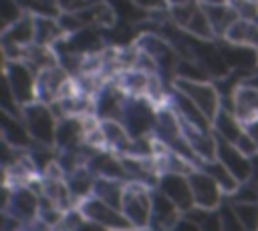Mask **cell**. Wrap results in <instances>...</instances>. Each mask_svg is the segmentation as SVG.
<instances>
[{
	"instance_id": "6",
	"label": "cell",
	"mask_w": 258,
	"mask_h": 231,
	"mask_svg": "<svg viewBox=\"0 0 258 231\" xmlns=\"http://www.w3.org/2000/svg\"><path fill=\"white\" fill-rule=\"evenodd\" d=\"M83 215L97 227V229H133L129 219L119 207L109 205L107 201L99 199L97 195H89L77 203Z\"/></svg>"
},
{
	"instance_id": "8",
	"label": "cell",
	"mask_w": 258,
	"mask_h": 231,
	"mask_svg": "<svg viewBox=\"0 0 258 231\" xmlns=\"http://www.w3.org/2000/svg\"><path fill=\"white\" fill-rule=\"evenodd\" d=\"M34 42V16L24 14L14 24L2 28V52L4 60H22L24 48Z\"/></svg>"
},
{
	"instance_id": "15",
	"label": "cell",
	"mask_w": 258,
	"mask_h": 231,
	"mask_svg": "<svg viewBox=\"0 0 258 231\" xmlns=\"http://www.w3.org/2000/svg\"><path fill=\"white\" fill-rule=\"evenodd\" d=\"M85 139H87L85 114H67V117L58 119L56 139H54V147L58 151L79 149L81 145H85Z\"/></svg>"
},
{
	"instance_id": "40",
	"label": "cell",
	"mask_w": 258,
	"mask_h": 231,
	"mask_svg": "<svg viewBox=\"0 0 258 231\" xmlns=\"http://www.w3.org/2000/svg\"><path fill=\"white\" fill-rule=\"evenodd\" d=\"M200 2H204V4H228L230 0H200Z\"/></svg>"
},
{
	"instance_id": "9",
	"label": "cell",
	"mask_w": 258,
	"mask_h": 231,
	"mask_svg": "<svg viewBox=\"0 0 258 231\" xmlns=\"http://www.w3.org/2000/svg\"><path fill=\"white\" fill-rule=\"evenodd\" d=\"M173 86L185 92L208 117L214 121L218 110L222 108V94L216 84V80H185V78H175Z\"/></svg>"
},
{
	"instance_id": "18",
	"label": "cell",
	"mask_w": 258,
	"mask_h": 231,
	"mask_svg": "<svg viewBox=\"0 0 258 231\" xmlns=\"http://www.w3.org/2000/svg\"><path fill=\"white\" fill-rule=\"evenodd\" d=\"M167 102L171 104V108L177 112V117H179L181 121H185V123H189V125H194V127L206 129V131H212V121H210V117H208L185 92H181L179 88H175V86L171 88Z\"/></svg>"
},
{
	"instance_id": "37",
	"label": "cell",
	"mask_w": 258,
	"mask_h": 231,
	"mask_svg": "<svg viewBox=\"0 0 258 231\" xmlns=\"http://www.w3.org/2000/svg\"><path fill=\"white\" fill-rule=\"evenodd\" d=\"M141 8H145V10H149L151 14L153 12H163V10H167L169 8V2L167 0H135Z\"/></svg>"
},
{
	"instance_id": "19",
	"label": "cell",
	"mask_w": 258,
	"mask_h": 231,
	"mask_svg": "<svg viewBox=\"0 0 258 231\" xmlns=\"http://www.w3.org/2000/svg\"><path fill=\"white\" fill-rule=\"evenodd\" d=\"M0 131H2V141L10 143L16 149H28L34 143L26 123L22 121V117L10 114L6 110L0 112Z\"/></svg>"
},
{
	"instance_id": "33",
	"label": "cell",
	"mask_w": 258,
	"mask_h": 231,
	"mask_svg": "<svg viewBox=\"0 0 258 231\" xmlns=\"http://www.w3.org/2000/svg\"><path fill=\"white\" fill-rule=\"evenodd\" d=\"M22 8L32 16H60V6L56 0H18Z\"/></svg>"
},
{
	"instance_id": "5",
	"label": "cell",
	"mask_w": 258,
	"mask_h": 231,
	"mask_svg": "<svg viewBox=\"0 0 258 231\" xmlns=\"http://www.w3.org/2000/svg\"><path fill=\"white\" fill-rule=\"evenodd\" d=\"M123 125L127 127L131 137L153 135L157 121V104H153L145 96H129L121 114Z\"/></svg>"
},
{
	"instance_id": "1",
	"label": "cell",
	"mask_w": 258,
	"mask_h": 231,
	"mask_svg": "<svg viewBox=\"0 0 258 231\" xmlns=\"http://www.w3.org/2000/svg\"><path fill=\"white\" fill-rule=\"evenodd\" d=\"M38 209H40V193L32 185H18V187L4 185L2 211L22 221L24 229H30L32 223L38 219Z\"/></svg>"
},
{
	"instance_id": "36",
	"label": "cell",
	"mask_w": 258,
	"mask_h": 231,
	"mask_svg": "<svg viewBox=\"0 0 258 231\" xmlns=\"http://www.w3.org/2000/svg\"><path fill=\"white\" fill-rule=\"evenodd\" d=\"M232 8L236 10L238 18H246V20H256L258 16V0H230Z\"/></svg>"
},
{
	"instance_id": "34",
	"label": "cell",
	"mask_w": 258,
	"mask_h": 231,
	"mask_svg": "<svg viewBox=\"0 0 258 231\" xmlns=\"http://www.w3.org/2000/svg\"><path fill=\"white\" fill-rule=\"evenodd\" d=\"M218 211H220V217H222L224 231H242V229H244L242 223H240V219H238V215H236L234 203H232V199H230L228 195H226L224 201L220 203Z\"/></svg>"
},
{
	"instance_id": "22",
	"label": "cell",
	"mask_w": 258,
	"mask_h": 231,
	"mask_svg": "<svg viewBox=\"0 0 258 231\" xmlns=\"http://www.w3.org/2000/svg\"><path fill=\"white\" fill-rule=\"evenodd\" d=\"M101 131H103L107 149L115 151L117 155H125L127 153L133 137L129 135V131L123 125V121H119V119H103L101 121Z\"/></svg>"
},
{
	"instance_id": "28",
	"label": "cell",
	"mask_w": 258,
	"mask_h": 231,
	"mask_svg": "<svg viewBox=\"0 0 258 231\" xmlns=\"http://www.w3.org/2000/svg\"><path fill=\"white\" fill-rule=\"evenodd\" d=\"M109 6L115 12L117 22H129V24H143L151 18V12L141 8L135 0H107Z\"/></svg>"
},
{
	"instance_id": "11",
	"label": "cell",
	"mask_w": 258,
	"mask_h": 231,
	"mask_svg": "<svg viewBox=\"0 0 258 231\" xmlns=\"http://www.w3.org/2000/svg\"><path fill=\"white\" fill-rule=\"evenodd\" d=\"M93 98H95V114L101 121L103 119H119L121 121V114H123L129 94L121 88V84L115 78H111L95 92Z\"/></svg>"
},
{
	"instance_id": "12",
	"label": "cell",
	"mask_w": 258,
	"mask_h": 231,
	"mask_svg": "<svg viewBox=\"0 0 258 231\" xmlns=\"http://www.w3.org/2000/svg\"><path fill=\"white\" fill-rule=\"evenodd\" d=\"M222 50L224 60L230 66V72H238L242 78L250 74L252 70L258 68V48L246 46V44H236L226 38H216Z\"/></svg>"
},
{
	"instance_id": "25",
	"label": "cell",
	"mask_w": 258,
	"mask_h": 231,
	"mask_svg": "<svg viewBox=\"0 0 258 231\" xmlns=\"http://www.w3.org/2000/svg\"><path fill=\"white\" fill-rule=\"evenodd\" d=\"M67 36L58 18L54 16H34V42L44 46H54Z\"/></svg>"
},
{
	"instance_id": "32",
	"label": "cell",
	"mask_w": 258,
	"mask_h": 231,
	"mask_svg": "<svg viewBox=\"0 0 258 231\" xmlns=\"http://www.w3.org/2000/svg\"><path fill=\"white\" fill-rule=\"evenodd\" d=\"M236 215L242 223L244 229L248 231H258V201H234Z\"/></svg>"
},
{
	"instance_id": "35",
	"label": "cell",
	"mask_w": 258,
	"mask_h": 231,
	"mask_svg": "<svg viewBox=\"0 0 258 231\" xmlns=\"http://www.w3.org/2000/svg\"><path fill=\"white\" fill-rule=\"evenodd\" d=\"M24 14H26V10L22 8V4L18 0H0V24H2V28L14 24Z\"/></svg>"
},
{
	"instance_id": "26",
	"label": "cell",
	"mask_w": 258,
	"mask_h": 231,
	"mask_svg": "<svg viewBox=\"0 0 258 231\" xmlns=\"http://www.w3.org/2000/svg\"><path fill=\"white\" fill-rule=\"evenodd\" d=\"M200 169H204L222 189H224V193L226 195H232L236 189H238V185H240V181L232 175V171L218 159V157H214V159H206V161H202L200 163Z\"/></svg>"
},
{
	"instance_id": "23",
	"label": "cell",
	"mask_w": 258,
	"mask_h": 231,
	"mask_svg": "<svg viewBox=\"0 0 258 231\" xmlns=\"http://www.w3.org/2000/svg\"><path fill=\"white\" fill-rule=\"evenodd\" d=\"M151 74L147 70L141 68H125L121 72H117L115 80L121 84V88L129 94V96H145L147 98V90H149V82H151Z\"/></svg>"
},
{
	"instance_id": "7",
	"label": "cell",
	"mask_w": 258,
	"mask_h": 231,
	"mask_svg": "<svg viewBox=\"0 0 258 231\" xmlns=\"http://www.w3.org/2000/svg\"><path fill=\"white\" fill-rule=\"evenodd\" d=\"M4 80L14 92L16 100L24 106L38 100L36 96V72L24 60H4Z\"/></svg>"
},
{
	"instance_id": "17",
	"label": "cell",
	"mask_w": 258,
	"mask_h": 231,
	"mask_svg": "<svg viewBox=\"0 0 258 231\" xmlns=\"http://www.w3.org/2000/svg\"><path fill=\"white\" fill-rule=\"evenodd\" d=\"M183 211L157 187L151 191V221L149 229H175Z\"/></svg>"
},
{
	"instance_id": "41",
	"label": "cell",
	"mask_w": 258,
	"mask_h": 231,
	"mask_svg": "<svg viewBox=\"0 0 258 231\" xmlns=\"http://www.w3.org/2000/svg\"><path fill=\"white\" fill-rule=\"evenodd\" d=\"M169 4H177V2H185V0H167Z\"/></svg>"
},
{
	"instance_id": "13",
	"label": "cell",
	"mask_w": 258,
	"mask_h": 231,
	"mask_svg": "<svg viewBox=\"0 0 258 231\" xmlns=\"http://www.w3.org/2000/svg\"><path fill=\"white\" fill-rule=\"evenodd\" d=\"M189 183H191V191H194V201L200 207H208V209H218L220 203L224 201L226 193L224 189L200 167L191 169L187 173Z\"/></svg>"
},
{
	"instance_id": "31",
	"label": "cell",
	"mask_w": 258,
	"mask_h": 231,
	"mask_svg": "<svg viewBox=\"0 0 258 231\" xmlns=\"http://www.w3.org/2000/svg\"><path fill=\"white\" fill-rule=\"evenodd\" d=\"M185 215L189 219H194L200 225L202 231H224L222 217H220V211L218 209H208V207L194 205L189 211H185Z\"/></svg>"
},
{
	"instance_id": "16",
	"label": "cell",
	"mask_w": 258,
	"mask_h": 231,
	"mask_svg": "<svg viewBox=\"0 0 258 231\" xmlns=\"http://www.w3.org/2000/svg\"><path fill=\"white\" fill-rule=\"evenodd\" d=\"M214 135H216V133H214ZM216 139H218L216 157L232 171V175H234L240 183L248 181L250 175H252V157L246 155V153H244L240 147H236L234 143H230V141H226V139H220V137H216Z\"/></svg>"
},
{
	"instance_id": "39",
	"label": "cell",
	"mask_w": 258,
	"mask_h": 231,
	"mask_svg": "<svg viewBox=\"0 0 258 231\" xmlns=\"http://www.w3.org/2000/svg\"><path fill=\"white\" fill-rule=\"evenodd\" d=\"M250 181H254L258 185V153L252 155V175H250Z\"/></svg>"
},
{
	"instance_id": "27",
	"label": "cell",
	"mask_w": 258,
	"mask_h": 231,
	"mask_svg": "<svg viewBox=\"0 0 258 231\" xmlns=\"http://www.w3.org/2000/svg\"><path fill=\"white\" fill-rule=\"evenodd\" d=\"M125 185H127V181H121V179L97 177V179H95V187H93V195H97L99 199L107 201L109 205L121 209L123 193H125Z\"/></svg>"
},
{
	"instance_id": "3",
	"label": "cell",
	"mask_w": 258,
	"mask_h": 231,
	"mask_svg": "<svg viewBox=\"0 0 258 231\" xmlns=\"http://www.w3.org/2000/svg\"><path fill=\"white\" fill-rule=\"evenodd\" d=\"M151 191L153 187L139 183V181H127L121 211L129 219L133 229H149L151 221Z\"/></svg>"
},
{
	"instance_id": "10",
	"label": "cell",
	"mask_w": 258,
	"mask_h": 231,
	"mask_svg": "<svg viewBox=\"0 0 258 231\" xmlns=\"http://www.w3.org/2000/svg\"><path fill=\"white\" fill-rule=\"evenodd\" d=\"M161 193H165L183 213L189 211L196 201H194V191L187 173H177V171H163L157 179L155 185Z\"/></svg>"
},
{
	"instance_id": "20",
	"label": "cell",
	"mask_w": 258,
	"mask_h": 231,
	"mask_svg": "<svg viewBox=\"0 0 258 231\" xmlns=\"http://www.w3.org/2000/svg\"><path fill=\"white\" fill-rule=\"evenodd\" d=\"M232 110L242 123H248L258 117V86L240 82L232 94Z\"/></svg>"
},
{
	"instance_id": "30",
	"label": "cell",
	"mask_w": 258,
	"mask_h": 231,
	"mask_svg": "<svg viewBox=\"0 0 258 231\" xmlns=\"http://www.w3.org/2000/svg\"><path fill=\"white\" fill-rule=\"evenodd\" d=\"M224 38L230 42H236V44H246V46L258 48V24L252 20H246V18H236L232 22V26L226 30Z\"/></svg>"
},
{
	"instance_id": "2",
	"label": "cell",
	"mask_w": 258,
	"mask_h": 231,
	"mask_svg": "<svg viewBox=\"0 0 258 231\" xmlns=\"http://www.w3.org/2000/svg\"><path fill=\"white\" fill-rule=\"evenodd\" d=\"M169 18L181 30H185L198 38L216 40V32H214L208 12L200 0H185V2L169 4Z\"/></svg>"
},
{
	"instance_id": "29",
	"label": "cell",
	"mask_w": 258,
	"mask_h": 231,
	"mask_svg": "<svg viewBox=\"0 0 258 231\" xmlns=\"http://www.w3.org/2000/svg\"><path fill=\"white\" fill-rule=\"evenodd\" d=\"M204 4V2H202ZM206 12H208V18L212 22V28L216 32V38H224L226 30L232 26V22L238 18L236 10L232 8V4H204Z\"/></svg>"
},
{
	"instance_id": "24",
	"label": "cell",
	"mask_w": 258,
	"mask_h": 231,
	"mask_svg": "<svg viewBox=\"0 0 258 231\" xmlns=\"http://www.w3.org/2000/svg\"><path fill=\"white\" fill-rule=\"evenodd\" d=\"M95 179H97V175L91 171V167L87 163L77 167V169H73L71 173H67V185H69V189L73 193V199L77 203L93 193Z\"/></svg>"
},
{
	"instance_id": "4",
	"label": "cell",
	"mask_w": 258,
	"mask_h": 231,
	"mask_svg": "<svg viewBox=\"0 0 258 231\" xmlns=\"http://www.w3.org/2000/svg\"><path fill=\"white\" fill-rule=\"evenodd\" d=\"M22 121L26 123L32 139L36 143L44 145H54L56 139V125H58V114L54 108L42 100H34L22 106Z\"/></svg>"
},
{
	"instance_id": "38",
	"label": "cell",
	"mask_w": 258,
	"mask_h": 231,
	"mask_svg": "<svg viewBox=\"0 0 258 231\" xmlns=\"http://www.w3.org/2000/svg\"><path fill=\"white\" fill-rule=\"evenodd\" d=\"M244 125H246V131L252 135V139H254L256 145H258V117L252 119V121H248V123H244Z\"/></svg>"
},
{
	"instance_id": "21",
	"label": "cell",
	"mask_w": 258,
	"mask_h": 231,
	"mask_svg": "<svg viewBox=\"0 0 258 231\" xmlns=\"http://www.w3.org/2000/svg\"><path fill=\"white\" fill-rule=\"evenodd\" d=\"M212 131L216 133V137L226 139V141L236 145L242 139V135L246 133V125L238 119V114L234 110L222 106L218 110V114L214 117V121H212Z\"/></svg>"
},
{
	"instance_id": "14",
	"label": "cell",
	"mask_w": 258,
	"mask_h": 231,
	"mask_svg": "<svg viewBox=\"0 0 258 231\" xmlns=\"http://www.w3.org/2000/svg\"><path fill=\"white\" fill-rule=\"evenodd\" d=\"M69 80H71V74L64 66H60V62L54 64V66L42 68L36 74V96H38V100H42L46 104H52L54 100H58L62 96V90H64Z\"/></svg>"
}]
</instances>
